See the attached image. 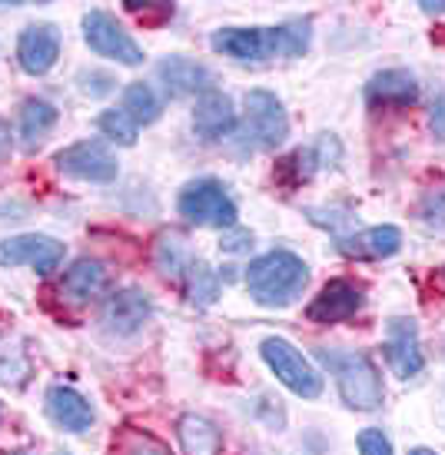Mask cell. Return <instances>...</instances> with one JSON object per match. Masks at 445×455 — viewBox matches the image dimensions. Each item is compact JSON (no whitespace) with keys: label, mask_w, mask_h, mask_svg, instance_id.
I'll use <instances>...</instances> for the list:
<instances>
[{"label":"cell","mask_w":445,"mask_h":455,"mask_svg":"<svg viewBox=\"0 0 445 455\" xmlns=\"http://www.w3.org/2000/svg\"><path fill=\"white\" fill-rule=\"evenodd\" d=\"M190 259H193L190 246H187V240H183L179 233H160V240L153 246V263H156V269H160L163 276L179 279L183 269L190 266Z\"/></svg>","instance_id":"cb8c5ba5"},{"label":"cell","mask_w":445,"mask_h":455,"mask_svg":"<svg viewBox=\"0 0 445 455\" xmlns=\"http://www.w3.org/2000/svg\"><path fill=\"white\" fill-rule=\"evenodd\" d=\"M177 439L183 455H219L223 452V432L206 416L187 412L177 422Z\"/></svg>","instance_id":"ffe728a7"},{"label":"cell","mask_w":445,"mask_h":455,"mask_svg":"<svg viewBox=\"0 0 445 455\" xmlns=\"http://www.w3.org/2000/svg\"><path fill=\"white\" fill-rule=\"evenodd\" d=\"M11 150H13V137H11V127H7V120L0 116V164L11 156Z\"/></svg>","instance_id":"e575fe53"},{"label":"cell","mask_w":445,"mask_h":455,"mask_svg":"<svg viewBox=\"0 0 445 455\" xmlns=\"http://www.w3.org/2000/svg\"><path fill=\"white\" fill-rule=\"evenodd\" d=\"M127 11L143 17V20H166V17H173V4H137V0H127Z\"/></svg>","instance_id":"1f68e13d"},{"label":"cell","mask_w":445,"mask_h":455,"mask_svg":"<svg viewBox=\"0 0 445 455\" xmlns=\"http://www.w3.org/2000/svg\"><path fill=\"white\" fill-rule=\"evenodd\" d=\"M366 103L370 107H416L419 103V80L402 67L379 70L366 84Z\"/></svg>","instance_id":"2e32d148"},{"label":"cell","mask_w":445,"mask_h":455,"mask_svg":"<svg viewBox=\"0 0 445 455\" xmlns=\"http://www.w3.org/2000/svg\"><path fill=\"white\" fill-rule=\"evenodd\" d=\"M253 246V233L250 229H229L226 236H223V243H219V250H226V253H246Z\"/></svg>","instance_id":"d6a6232c"},{"label":"cell","mask_w":445,"mask_h":455,"mask_svg":"<svg viewBox=\"0 0 445 455\" xmlns=\"http://www.w3.org/2000/svg\"><path fill=\"white\" fill-rule=\"evenodd\" d=\"M110 290V269L100 259H76L60 279V292L74 303H93Z\"/></svg>","instance_id":"e0dca14e"},{"label":"cell","mask_w":445,"mask_h":455,"mask_svg":"<svg viewBox=\"0 0 445 455\" xmlns=\"http://www.w3.org/2000/svg\"><path fill=\"white\" fill-rule=\"evenodd\" d=\"M259 353L266 359V366L276 372V379L290 392L303 395V399H319V395H322V376L309 366V359H306L290 339L269 336V339H263Z\"/></svg>","instance_id":"8992f818"},{"label":"cell","mask_w":445,"mask_h":455,"mask_svg":"<svg viewBox=\"0 0 445 455\" xmlns=\"http://www.w3.org/2000/svg\"><path fill=\"white\" fill-rule=\"evenodd\" d=\"M385 359L395 369L399 379H412L425 369V355L419 349V326L416 319H393L389 323V339H385Z\"/></svg>","instance_id":"7c38bea8"},{"label":"cell","mask_w":445,"mask_h":455,"mask_svg":"<svg viewBox=\"0 0 445 455\" xmlns=\"http://www.w3.org/2000/svg\"><path fill=\"white\" fill-rule=\"evenodd\" d=\"M193 130L206 143H217V140L229 137L236 130V107H233L226 93L210 90L196 100V107H193Z\"/></svg>","instance_id":"9a60e30c"},{"label":"cell","mask_w":445,"mask_h":455,"mask_svg":"<svg viewBox=\"0 0 445 455\" xmlns=\"http://www.w3.org/2000/svg\"><path fill=\"white\" fill-rule=\"evenodd\" d=\"M120 107H123L140 127H147V124H153V120L160 116V97H156L150 84H143V80L123 87V103H120Z\"/></svg>","instance_id":"d4e9b609"},{"label":"cell","mask_w":445,"mask_h":455,"mask_svg":"<svg viewBox=\"0 0 445 455\" xmlns=\"http://www.w3.org/2000/svg\"><path fill=\"white\" fill-rule=\"evenodd\" d=\"M316 170H319L316 150H313V147H306V150H293L286 160H282L276 177H280L286 187H299V183H306Z\"/></svg>","instance_id":"4316f807"},{"label":"cell","mask_w":445,"mask_h":455,"mask_svg":"<svg viewBox=\"0 0 445 455\" xmlns=\"http://www.w3.org/2000/svg\"><path fill=\"white\" fill-rule=\"evenodd\" d=\"M422 11L425 13H445V0H422Z\"/></svg>","instance_id":"d590c367"},{"label":"cell","mask_w":445,"mask_h":455,"mask_svg":"<svg viewBox=\"0 0 445 455\" xmlns=\"http://www.w3.org/2000/svg\"><path fill=\"white\" fill-rule=\"evenodd\" d=\"M97 127L107 140H114L120 147H133L137 143V133H140V124L123 110V107H110L97 116Z\"/></svg>","instance_id":"484cf974"},{"label":"cell","mask_w":445,"mask_h":455,"mask_svg":"<svg viewBox=\"0 0 445 455\" xmlns=\"http://www.w3.org/2000/svg\"><path fill=\"white\" fill-rule=\"evenodd\" d=\"M83 40L97 57L116 60L123 67L143 64V47L130 37V30L116 20L110 11H87L83 13Z\"/></svg>","instance_id":"52a82bcc"},{"label":"cell","mask_w":445,"mask_h":455,"mask_svg":"<svg viewBox=\"0 0 445 455\" xmlns=\"http://www.w3.org/2000/svg\"><path fill=\"white\" fill-rule=\"evenodd\" d=\"M47 412L67 432H87L93 426V419H97L93 405L70 386H51L47 389Z\"/></svg>","instance_id":"ac0fdd59"},{"label":"cell","mask_w":445,"mask_h":455,"mask_svg":"<svg viewBox=\"0 0 445 455\" xmlns=\"http://www.w3.org/2000/svg\"><path fill=\"white\" fill-rule=\"evenodd\" d=\"M30 355H27L24 339H17L11 329H0V386L24 389L30 382Z\"/></svg>","instance_id":"7402d4cb"},{"label":"cell","mask_w":445,"mask_h":455,"mask_svg":"<svg viewBox=\"0 0 445 455\" xmlns=\"http://www.w3.org/2000/svg\"><path fill=\"white\" fill-rule=\"evenodd\" d=\"M177 210L193 227H219V229H233L236 227V216H240V210H236L233 196L226 193V187L213 177L187 183L179 190Z\"/></svg>","instance_id":"5b68a950"},{"label":"cell","mask_w":445,"mask_h":455,"mask_svg":"<svg viewBox=\"0 0 445 455\" xmlns=\"http://www.w3.org/2000/svg\"><path fill=\"white\" fill-rule=\"evenodd\" d=\"M416 220L422 223L425 233H433V236H442L445 240V187L422 196L419 206H416Z\"/></svg>","instance_id":"83f0119b"},{"label":"cell","mask_w":445,"mask_h":455,"mask_svg":"<svg viewBox=\"0 0 445 455\" xmlns=\"http://www.w3.org/2000/svg\"><path fill=\"white\" fill-rule=\"evenodd\" d=\"M316 359L332 372L336 389L343 395V403L356 412H372L379 409L385 399V386L376 363L366 353H353V349H326L319 346Z\"/></svg>","instance_id":"3957f363"},{"label":"cell","mask_w":445,"mask_h":455,"mask_svg":"<svg viewBox=\"0 0 445 455\" xmlns=\"http://www.w3.org/2000/svg\"><path fill=\"white\" fill-rule=\"evenodd\" d=\"M60 57V30L53 24H30L17 37V64L30 76L47 74Z\"/></svg>","instance_id":"8fae6325"},{"label":"cell","mask_w":445,"mask_h":455,"mask_svg":"<svg viewBox=\"0 0 445 455\" xmlns=\"http://www.w3.org/2000/svg\"><path fill=\"white\" fill-rule=\"evenodd\" d=\"M359 455H393V443L382 429L359 432Z\"/></svg>","instance_id":"f546056e"},{"label":"cell","mask_w":445,"mask_h":455,"mask_svg":"<svg viewBox=\"0 0 445 455\" xmlns=\"http://www.w3.org/2000/svg\"><path fill=\"white\" fill-rule=\"evenodd\" d=\"M339 250L353 259H389L402 250V233L399 227H370L356 233V236H343L339 240Z\"/></svg>","instance_id":"d6986e66"},{"label":"cell","mask_w":445,"mask_h":455,"mask_svg":"<svg viewBox=\"0 0 445 455\" xmlns=\"http://www.w3.org/2000/svg\"><path fill=\"white\" fill-rule=\"evenodd\" d=\"M53 164L67 180H80V183H114L120 173L114 150L103 140H80L57 153Z\"/></svg>","instance_id":"ba28073f"},{"label":"cell","mask_w":445,"mask_h":455,"mask_svg":"<svg viewBox=\"0 0 445 455\" xmlns=\"http://www.w3.org/2000/svg\"><path fill=\"white\" fill-rule=\"evenodd\" d=\"M80 80V90L90 93V97H103V93H110L114 90V76L110 74H100V70H83V74L76 76Z\"/></svg>","instance_id":"4dcf8cb0"},{"label":"cell","mask_w":445,"mask_h":455,"mask_svg":"<svg viewBox=\"0 0 445 455\" xmlns=\"http://www.w3.org/2000/svg\"><path fill=\"white\" fill-rule=\"evenodd\" d=\"M153 316V303L143 290H120L103 306V326L114 336H133L140 332Z\"/></svg>","instance_id":"4fadbf2b"},{"label":"cell","mask_w":445,"mask_h":455,"mask_svg":"<svg viewBox=\"0 0 445 455\" xmlns=\"http://www.w3.org/2000/svg\"><path fill=\"white\" fill-rule=\"evenodd\" d=\"M57 107L51 100H40V97H30L20 107V120H17V133L24 140L27 150H37L40 143L47 140L53 127H57Z\"/></svg>","instance_id":"44dd1931"},{"label":"cell","mask_w":445,"mask_h":455,"mask_svg":"<svg viewBox=\"0 0 445 455\" xmlns=\"http://www.w3.org/2000/svg\"><path fill=\"white\" fill-rule=\"evenodd\" d=\"M179 283H183V292H187V299H190L193 306H210L217 303L219 296V276L210 269V266L200 259V256H193L190 266L183 269V276H179Z\"/></svg>","instance_id":"603a6c76"},{"label":"cell","mask_w":445,"mask_h":455,"mask_svg":"<svg viewBox=\"0 0 445 455\" xmlns=\"http://www.w3.org/2000/svg\"><path fill=\"white\" fill-rule=\"evenodd\" d=\"M306 283H309V266L290 250H273L253 259L246 269V290L266 309H282L296 303L303 296Z\"/></svg>","instance_id":"7a4b0ae2"},{"label":"cell","mask_w":445,"mask_h":455,"mask_svg":"<svg viewBox=\"0 0 445 455\" xmlns=\"http://www.w3.org/2000/svg\"><path fill=\"white\" fill-rule=\"evenodd\" d=\"M67 256V246L44 233H20L11 240H0V266H30L40 276H51L60 269Z\"/></svg>","instance_id":"9c48e42d"},{"label":"cell","mask_w":445,"mask_h":455,"mask_svg":"<svg viewBox=\"0 0 445 455\" xmlns=\"http://www.w3.org/2000/svg\"><path fill=\"white\" fill-rule=\"evenodd\" d=\"M156 76H160V84L166 87L170 97H203L213 90V74L206 70L203 64H196L190 57H163L160 64H156Z\"/></svg>","instance_id":"5bb4252c"},{"label":"cell","mask_w":445,"mask_h":455,"mask_svg":"<svg viewBox=\"0 0 445 455\" xmlns=\"http://www.w3.org/2000/svg\"><path fill=\"white\" fill-rule=\"evenodd\" d=\"M313 40V20L296 17L280 27H223L210 37V47L240 64H259L269 57H299Z\"/></svg>","instance_id":"6da1fadb"},{"label":"cell","mask_w":445,"mask_h":455,"mask_svg":"<svg viewBox=\"0 0 445 455\" xmlns=\"http://www.w3.org/2000/svg\"><path fill=\"white\" fill-rule=\"evenodd\" d=\"M366 306V292L356 286L353 279H330L313 303L306 306V319L319 323V326H332V323H346L353 319Z\"/></svg>","instance_id":"30bf717a"},{"label":"cell","mask_w":445,"mask_h":455,"mask_svg":"<svg viewBox=\"0 0 445 455\" xmlns=\"http://www.w3.org/2000/svg\"><path fill=\"white\" fill-rule=\"evenodd\" d=\"M110 455H170V449H166L156 435H150V432L127 429L114 443V452Z\"/></svg>","instance_id":"f1b7e54d"},{"label":"cell","mask_w":445,"mask_h":455,"mask_svg":"<svg viewBox=\"0 0 445 455\" xmlns=\"http://www.w3.org/2000/svg\"><path fill=\"white\" fill-rule=\"evenodd\" d=\"M409 455H439V452H433V449H425V445H419V449H409Z\"/></svg>","instance_id":"8d00e7d4"},{"label":"cell","mask_w":445,"mask_h":455,"mask_svg":"<svg viewBox=\"0 0 445 455\" xmlns=\"http://www.w3.org/2000/svg\"><path fill=\"white\" fill-rule=\"evenodd\" d=\"M286 137H290V116H286L280 97L269 90H250L246 93V120L240 127V150H276Z\"/></svg>","instance_id":"277c9868"},{"label":"cell","mask_w":445,"mask_h":455,"mask_svg":"<svg viewBox=\"0 0 445 455\" xmlns=\"http://www.w3.org/2000/svg\"><path fill=\"white\" fill-rule=\"evenodd\" d=\"M429 130H433L435 140H442L445 143V93H439L429 107Z\"/></svg>","instance_id":"836d02e7"}]
</instances>
